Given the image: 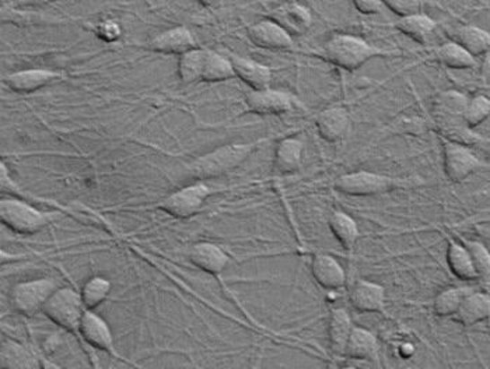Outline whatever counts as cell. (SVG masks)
I'll list each match as a JSON object with an SVG mask.
<instances>
[{"instance_id":"6da1fadb","label":"cell","mask_w":490,"mask_h":369,"mask_svg":"<svg viewBox=\"0 0 490 369\" xmlns=\"http://www.w3.org/2000/svg\"><path fill=\"white\" fill-rule=\"evenodd\" d=\"M394 52L370 44L362 37L337 32L322 45L319 56L342 71H359L364 64L380 56H389Z\"/></svg>"},{"instance_id":"7a4b0ae2","label":"cell","mask_w":490,"mask_h":369,"mask_svg":"<svg viewBox=\"0 0 490 369\" xmlns=\"http://www.w3.org/2000/svg\"><path fill=\"white\" fill-rule=\"evenodd\" d=\"M264 142L265 139H262V141L249 142V143H229L216 147L209 153L202 154L191 161L187 166V171L189 176L199 181L226 176L232 169L239 168L242 163H245Z\"/></svg>"},{"instance_id":"3957f363","label":"cell","mask_w":490,"mask_h":369,"mask_svg":"<svg viewBox=\"0 0 490 369\" xmlns=\"http://www.w3.org/2000/svg\"><path fill=\"white\" fill-rule=\"evenodd\" d=\"M57 214L39 210L17 196H7L0 201V220L14 233L32 236L49 226Z\"/></svg>"},{"instance_id":"277c9868","label":"cell","mask_w":490,"mask_h":369,"mask_svg":"<svg viewBox=\"0 0 490 369\" xmlns=\"http://www.w3.org/2000/svg\"><path fill=\"white\" fill-rule=\"evenodd\" d=\"M86 309L80 291L74 290L72 287H59L45 303L42 313L55 325L80 339V325Z\"/></svg>"},{"instance_id":"5b68a950","label":"cell","mask_w":490,"mask_h":369,"mask_svg":"<svg viewBox=\"0 0 490 369\" xmlns=\"http://www.w3.org/2000/svg\"><path fill=\"white\" fill-rule=\"evenodd\" d=\"M407 179L392 178V176L372 171L347 172L335 181V189L339 193L354 196V198H366L376 194L389 193L394 189L409 186Z\"/></svg>"},{"instance_id":"8992f818","label":"cell","mask_w":490,"mask_h":369,"mask_svg":"<svg viewBox=\"0 0 490 369\" xmlns=\"http://www.w3.org/2000/svg\"><path fill=\"white\" fill-rule=\"evenodd\" d=\"M59 287V281L52 277L22 281L14 284L10 290V304L16 313L34 316L35 313H42L45 303Z\"/></svg>"},{"instance_id":"52a82bcc","label":"cell","mask_w":490,"mask_h":369,"mask_svg":"<svg viewBox=\"0 0 490 369\" xmlns=\"http://www.w3.org/2000/svg\"><path fill=\"white\" fill-rule=\"evenodd\" d=\"M442 168L452 184H462L475 172L484 168V161L467 144L449 141L444 137H442Z\"/></svg>"},{"instance_id":"ba28073f","label":"cell","mask_w":490,"mask_h":369,"mask_svg":"<svg viewBox=\"0 0 490 369\" xmlns=\"http://www.w3.org/2000/svg\"><path fill=\"white\" fill-rule=\"evenodd\" d=\"M214 193V189L205 181L184 186L172 192L159 203L160 209L175 219H189L201 211L206 199Z\"/></svg>"},{"instance_id":"9c48e42d","label":"cell","mask_w":490,"mask_h":369,"mask_svg":"<svg viewBox=\"0 0 490 369\" xmlns=\"http://www.w3.org/2000/svg\"><path fill=\"white\" fill-rule=\"evenodd\" d=\"M300 102L296 97L284 90L271 87L262 90H251L245 94L247 111L257 115H284L293 111Z\"/></svg>"},{"instance_id":"30bf717a","label":"cell","mask_w":490,"mask_h":369,"mask_svg":"<svg viewBox=\"0 0 490 369\" xmlns=\"http://www.w3.org/2000/svg\"><path fill=\"white\" fill-rule=\"evenodd\" d=\"M80 339H82V346H87L92 350L105 351L109 356L121 358L115 348L111 328L99 313H94V309L84 311L82 325H80Z\"/></svg>"},{"instance_id":"8fae6325","label":"cell","mask_w":490,"mask_h":369,"mask_svg":"<svg viewBox=\"0 0 490 369\" xmlns=\"http://www.w3.org/2000/svg\"><path fill=\"white\" fill-rule=\"evenodd\" d=\"M249 39L255 47L267 51H287L294 45L293 37L272 19L254 22L249 29Z\"/></svg>"},{"instance_id":"7c38bea8","label":"cell","mask_w":490,"mask_h":369,"mask_svg":"<svg viewBox=\"0 0 490 369\" xmlns=\"http://www.w3.org/2000/svg\"><path fill=\"white\" fill-rule=\"evenodd\" d=\"M349 303L360 313H387V294L381 284L357 280L350 287Z\"/></svg>"},{"instance_id":"4fadbf2b","label":"cell","mask_w":490,"mask_h":369,"mask_svg":"<svg viewBox=\"0 0 490 369\" xmlns=\"http://www.w3.org/2000/svg\"><path fill=\"white\" fill-rule=\"evenodd\" d=\"M310 271L315 283L324 290H344L347 283V276L342 264L328 253H315L310 263Z\"/></svg>"},{"instance_id":"5bb4252c","label":"cell","mask_w":490,"mask_h":369,"mask_svg":"<svg viewBox=\"0 0 490 369\" xmlns=\"http://www.w3.org/2000/svg\"><path fill=\"white\" fill-rule=\"evenodd\" d=\"M269 19L284 27L290 36L306 34L312 26L311 10L299 2H284L272 9Z\"/></svg>"},{"instance_id":"9a60e30c","label":"cell","mask_w":490,"mask_h":369,"mask_svg":"<svg viewBox=\"0 0 490 369\" xmlns=\"http://www.w3.org/2000/svg\"><path fill=\"white\" fill-rule=\"evenodd\" d=\"M315 128L322 141L337 143L347 136L352 128L349 112L344 107L324 109L315 118Z\"/></svg>"},{"instance_id":"2e32d148","label":"cell","mask_w":490,"mask_h":369,"mask_svg":"<svg viewBox=\"0 0 490 369\" xmlns=\"http://www.w3.org/2000/svg\"><path fill=\"white\" fill-rule=\"evenodd\" d=\"M62 79V73L52 69H24V71L13 72L4 76V83L7 89L20 94L39 91L42 87H47L55 80Z\"/></svg>"},{"instance_id":"e0dca14e","label":"cell","mask_w":490,"mask_h":369,"mask_svg":"<svg viewBox=\"0 0 490 369\" xmlns=\"http://www.w3.org/2000/svg\"><path fill=\"white\" fill-rule=\"evenodd\" d=\"M197 39L191 30L184 26L172 27V29L162 31L150 39L149 48L157 54L179 55L197 48Z\"/></svg>"},{"instance_id":"ac0fdd59","label":"cell","mask_w":490,"mask_h":369,"mask_svg":"<svg viewBox=\"0 0 490 369\" xmlns=\"http://www.w3.org/2000/svg\"><path fill=\"white\" fill-rule=\"evenodd\" d=\"M189 261L205 273L217 276L226 270L232 259L222 246L214 242H197L189 251Z\"/></svg>"},{"instance_id":"d6986e66","label":"cell","mask_w":490,"mask_h":369,"mask_svg":"<svg viewBox=\"0 0 490 369\" xmlns=\"http://www.w3.org/2000/svg\"><path fill=\"white\" fill-rule=\"evenodd\" d=\"M230 61L234 67L236 77H239L249 89L262 90L271 87L272 77H274L271 67L240 55H230Z\"/></svg>"},{"instance_id":"ffe728a7","label":"cell","mask_w":490,"mask_h":369,"mask_svg":"<svg viewBox=\"0 0 490 369\" xmlns=\"http://www.w3.org/2000/svg\"><path fill=\"white\" fill-rule=\"evenodd\" d=\"M352 316L345 308H332L328 321L329 350L337 358L345 356L347 343L354 331Z\"/></svg>"},{"instance_id":"44dd1931","label":"cell","mask_w":490,"mask_h":369,"mask_svg":"<svg viewBox=\"0 0 490 369\" xmlns=\"http://www.w3.org/2000/svg\"><path fill=\"white\" fill-rule=\"evenodd\" d=\"M469 97L459 90H444L439 92L433 102L437 124L464 121V112Z\"/></svg>"},{"instance_id":"7402d4cb","label":"cell","mask_w":490,"mask_h":369,"mask_svg":"<svg viewBox=\"0 0 490 369\" xmlns=\"http://www.w3.org/2000/svg\"><path fill=\"white\" fill-rule=\"evenodd\" d=\"M304 156V143L297 137H284L275 147L274 168L279 176L299 171Z\"/></svg>"},{"instance_id":"603a6c76","label":"cell","mask_w":490,"mask_h":369,"mask_svg":"<svg viewBox=\"0 0 490 369\" xmlns=\"http://www.w3.org/2000/svg\"><path fill=\"white\" fill-rule=\"evenodd\" d=\"M0 366L10 369H39L45 365L34 350L19 341L7 339L0 350Z\"/></svg>"},{"instance_id":"cb8c5ba5","label":"cell","mask_w":490,"mask_h":369,"mask_svg":"<svg viewBox=\"0 0 490 369\" xmlns=\"http://www.w3.org/2000/svg\"><path fill=\"white\" fill-rule=\"evenodd\" d=\"M490 318V296L482 291L472 290L465 296L452 321L462 326H474Z\"/></svg>"},{"instance_id":"d4e9b609","label":"cell","mask_w":490,"mask_h":369,"mask_svg":"<svg viewBox=\"0 0 490 369\" xmlns=\"http://www.w3.org/2000/svg\"><path fill=\"white\" fill-rule=\"evenodd\" d=\"M380 356L379 339L372 331L354 326L346 350L345 358L354 361H377Z\"/></svg>"},{"instance_id":"484cf974","label":"cell","mask_w":490,"mask_h":369,"mask_svg":"<svg viewBox=\"0 0 490 369\" xmlns=\"http://www.w3.org/2000/svg\"><path fill=\"white\" fill-rule=\"evenodd\" d=\"M447 266L455 279L461 281H477V269H475L474 262L464 242L459 239H449V245L446 251Z\"/></svg>"},{"instance_id":"4316f807","label":"cell","mask_w":490,"mask_h":369,"mask_svg":"<svg viewBox=\"0 0 490 369\" xmlns=\"http://www.w3.org/2000/svg\"><path fill=\"white\" fill-rule=\"evenodd\" d=\"M328 227L331 229L332 236L341 244L342 248L354 255L356 249L357 241L360 238L359 224L354 217L345 211L337 210L329 216Z\"/></svg>"},{"instance_id":"83f0119b","label":"cell","mask_w":490,"mask_h":369,"mask_svg":"<svg viewBox=\"0 0 490 369\" xmlns=\"http://www.w3.org/2000/svg\"><path fill=\"white\" fill-rule=\"evenodd\" d=\"M436 59L442 66L451 71H468L477 66V57L454 39L444 42L436 49Z\"/></svg>"},{"instance_id":"f1b7e54d","label":"cell","mask_w":490,"mask_h":369,"mask_svg":"<svg viewBox=\"0 0 490 369\" xmlns=\"http://www.w3.org/2000/svg\"><path fill=\"white\" fill-rule=\"evenodd\" d=\"M437 22L426 13L409 14V16L399 17L398 21L395 24V29L398 30L401 34H404L407 39L417 44H424L429 39V37L433 34L436 30Z\"/></svg>"},{"instance_id":"f546056e","label":"cell","mask_w":490,"mask_h":369,"mask_svg":"<svg viewBox=\"0 0 490 369\" xmlns=\"http://www.w3.org/2000/svg\"><path fill=\"white\" fill-rule=\"evenodd\" d=\"M454 41L462 45L475 57L490 54V32L474 24H464L455 30Z\"/></svg>"},{"instance_id":"4dcf8cb0","label":"cell","mask_w":490,"mask_h":369,"mask_svg":"<svg viewBox=\"0 0 490 369\" xmlns=\"http://www.w3.org/2000/svg\"><path fill=\"white\" fill-rule=\"evenodd\" d=\"M207 49L194 48L179 56L177 74L184 84H194L202 80Z\"/></svg>"},{"instance_id":"1f68e13d","label":"cell","mask_w":490,"mask_h":369,"mask_svg":"<svg viewBox=\"0 0 490 369\" xmlns=\"http://www.w3.org/2000/svg\"><path fill=\"white\" fill-rule=\"evenodd\" d=\"M474 288L471 287L451 286L447 287L433 299V313L439 318H452L457 313L465 296Z\"/></svg>"},{"instance_id":"d6a6232c","label":"cell","mask_w":490,"mask_h":369,"mask_svg":"<svg viewBox=\"0 0 490 369\" xmlns=\"http://www.w3.org/2000/svg\"><path fill=\"white\" fill-rule=\"evenodd\" d=\"M236 77L230 56L226 57L216 51L207 49L206 61H205L202 82L205 83H220Z\"/></svg>"},{"instance_id":"836d02e7","label":"cell","mask_w":490,"mask_h":369,"mask_svg":"<svg viewBox=\"0 0 490 369\" xmlns=\"http://www.w3.org/2000/svg\"><path fill=\"white\" fill-rule=\"evenodd\" d=\"M112 284L109 279L102 276L90 277L80 290V296L83 299L84 306L87 309H96L101 305L105 299L109 298L111 293Z\"/></svg>"},{"instance_id":"e575fe53","label":"cell","mask_w":490,"mask_h":369,"mask_svg":"<svg viewBox=\"0 0 490 369\" xmlns=\"http://www.w3.org/2000/svg\"><path fill=\"white\" fill-rule=\"evenodd\" d=\"M490 116V99L485 94L469 97L464 112V122L471 129L481 126Z\"/></svg>"},{"instance_id":"d590c367","label":"cell","mask_w":490,"mask_h":369,"mask_svg":"<svg viewBox=\"0 0 490 369\" xmlns=\"http://www.w3.org/2000/svg\"><path fill=\"white\" fill-rule=\"evenodd\" d=\"M464 245L469 251L472 262H474L475 269H477L479 280H490V251L484 242L477 241V239L462 238Z\"/></svg>"},{"instance_id":"8d00e7d4","label":"cell","mask_w":490,"mask_h":369,"mask_svg":"<svg viewBox=\"0 0 490 369\" xmlns=\"http://www.w3.org/2000/svg\"><path fill=\"white\" fill-rule=\"evenodd\" d=\"M382 4L398 17L409 16L420 12V0H382Z\"/></svg>"},{"instance_id":"74e56055","label":"cell","mask_w":490,"mask_h":369,"mask_svg":"<svg viewBox=\"0 0 490 369\" xmlns=\"http://www.w3.org/2000/svg\"><path fill=\"white\" fill-rule=\"evenodd\" d=\"M94 32L102 41L114 42L121 37V26L114 20H102V21L97 22Z\"/></svg>"},{"instance_id":"f35d334b","label":"cell","mask_w":490,"mask_h":369,"mask_svg":"<svg viewBox=\"0 0 490 369\" xmlns=\"http://www.w3.org/2000/svg\"><path fill=\"white\" fill-rule=\"evenodd\" d=\"M354 9L359 12L360 14L364 16H374V14H380L384 9V4L382 0H352Z\"/></svg>"},{"instance_id":"ab89813d","label":"cell","mask_w":490,"mask_h":369,"mask_svg":"<svg viewBox=\"0 0 490 369\" xmlns=\"http://www.w3.org/2000/svg\"><path fill=\"white\" fill-rule=\"evenodd\" d=\"M57 0H14L13 6L16 7H35L42 6V4H52Z\"/></svg>"},{"instance_id":"60d3db41","label":"cell","mask_w":490,"mask_h":369,"mask_svg":"<svg viewBox=\"0 0 490 369\" xmlns=\"http://www.w3.org/2000/svg\"><path fill=\"white\" fill-rule=\"evenodd\" d=\"M199 4H204V6H214L216 4L217 0H197Z\"/></svg>"}]
</instances>
